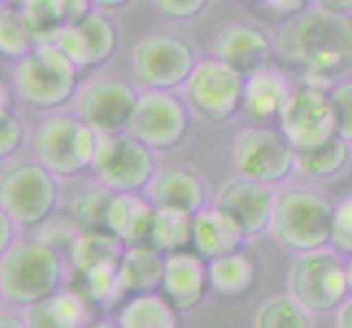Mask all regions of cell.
Returning <instances> with one entry per match:
<instances>
[{
    "mask_svg": "<svg viewBox=\"0 0 352 328\" xmlns=\"http://www.w3.org/2000/svg\"><path fill=\"white\" fill-rule=\"evenodd\" d=\"M335 204L322 193L291 186L276 195L270 230L274 239L298 254L331 245Z\"/></svg>",
    "mask_w": 352,
    "mask_h": 328,
    "instance_id": "cell-2",
    "label": "cell"
},
{
    "mask_svg": "<svg viewBox=\"0 0 352 328\" xmlns=\"http://www.w3.org/2000/svg\"><path fill=\"white\" fill-rule=\"evenodd\" d=\"M164 254L149 243L125 248L118 261V283L123 294H155L162 287L164 276Z\"/></svg>",
    "mask_w": 352,
    "mask_h": 328,
    "instance_id": "cell-23",
    "label": "cell"
},
{
    "mask_svg": "<svg viewBox=\"0 0 352 328\" xmlns=\"http://www.w3.org/2000/svg\"><path fill=\"white\" fill-rule=\"evenodd\" d=\"M298 151L280 129L267 125L245 127L234 144V164L241 177L276 186L294 173Z\"/></svg>",
    "mask_w": 352,
    "mask_h": 328,
    "instance_id": "cell-9",
    "label": "cell"
},
{
    "mask_svg": "<svg viewBox=\"0 0 352 328\" xmlns=\"http://www.w3.org/2000/svg\"><path fill=\"white\" fill-rule=\"evenodd\" d=\"M22 16L27 22V29L31 33V38L38 44H55L66 27L64 22L59 20L57 11L53 9L51 0H33V3L22 7Z\"/></svg>",
    "mask_w": 352,
    "mask_h": 328,
    "instance_id": "cell-34",
    "label": "cell"
},
{
    "mask_svg": "<svg viewBox=\"0 0 352 328\" xmlns=\"http://www.w3.org/2000/svg\"><path fill=\"white\" fill-rule=\"evenodd\" d=\"M5 114H9V94H7L3 83H0V118H3Z\"/></svg>",
    "mask_w": 352,
    "mask_h": 328,
    "instance_id": "cell-45",
    "label": "cell"
},
{
    "mask_svg": "<svg viewBox=\"0 0 352 328\" xmlns=\"http://www.w3.org/2000/svg\"><path fill=\"white\" fill-rule=\"evenodd\" d=\"M329 92L333 101L337 136L352 142V81H339Z\"/></svg>",
    "mask_w": 352,
    "mask_h": 328,
    "instance_id": "cell-36",
    "label": "cell"
},
{
    "mask_svg": "<svg viewBox=\"0 0 352 328\" xmlns=\"http://www.w3.org/2000/svg\"><path fill=\"white\" fill-rule=\"evenodd\" d=\"M92 168L101 184L114 193H138L155 175L153 149L133 138L129 131L99 133Z\"/></svg>",
    "mask_w": 352,
    "mask_h": 328,
    "instance_id": "cell-6",
    "label": "cell"
},
{
    "mask_svg": "<svg viewBox=\"0 0 352 328\" xmlns=\"http://www.w3.org/2000/svg\"><path fill=\"white\" fill-rule=\"evenodd\" d=\"M245 77L219 59H201L186 81V103L206 123H223L243 103Z\"/></svg>",
    "mask_w": 352,
    "mask_h": 328,
    "instance_id": "cell-10",
    "label": "cell"
},
{
    "mask_svg": "<svg viewBox=\"0 0 352 328\" xmlns=\"http://www.w3.org/2000/svg\"><path fill=\"white\" fill-rule=\"evenodd\" d=\"M81 278V298L101 307H112L125 294L118 283V263L99 265L88 272L77 274Z\"/></svg>",
    "mask_w": 352,
    "mask_h": 328,
    "instance_id": "cell-32",
    "label": "cell"
},
{
    "mask_svg": "<svg viewBox=\"0 0 352 328\" xmlns=\"http://www.w3.org/2000/svg\"><path fill=\"white\" fill-rule=\"evenodd\" d=\"M278 51L302 70L311 86L337 81L352 72V16L307 9L278 35Z\"/></svg>",
    "mask_w": 352,
    "mask_h": 328,
    "instance_id": "cell-1",
    "label": "cell"
},
{
    "mask_svg": "<svg viewBox=\"0 0 352 328\" xmlns=\"http://www.w3.org/2000/svg\"><path fill=\"white\" fill-rule=\"evenodd\" d=\"M278 125L298 153L320 147L337 133L331 92L311 83L294 88Z\"/></svg>",
    "mask_w": 352,
    "mask_h": 328,
    "instance_id": "cell-11",
    "label": "cell"
},
{
    "mask_svg": "<svg viewBox=\"0 0 352 328\" xmlns=\"http://www.w3.org/2000/svg\"><path fill=\"white\" fill-rule=\"evenodd\" d=\"M331 248L335 254L352 256V195L335 204L333 228H331Z\"/></svg>",
    "mask_w": 352,
    "mask_h": 328,
    "instance_id": "cell-35",
    "label": "cell"
},
{
    "mask_svg": "<svg viewBox=\"0 0 352 328\" xmlns=\"http://www.w3.org/2000/svg\"><path fill=\"white\" fill-rule=\"evenodd\" d=\"M289 296L309 313L339 309L350 296L346 263L329 250L298 254L289 272Z\"/></svg>",
    "mask_w": 352,
    "mask_h": 328,
    "instance_id": "cell-5",
    "label": "cell"
},
{
    "mask_svg": "<svg viewBox=\"0 0 352 328\" xmlns=\"http://www.w3.org/2000/svg\"><path fill=\"white\" fill-rule=\"evenodd\" d=\"M153 7L173 20H188L195 18L199 11L208 5V0H151Z\"/></svg>",
    "mask_w": 352,
    "mask_h": 328,
    "instance_id": "cell-37",
    "label": "cell"
},
{
    "mask_svg": "<svg viewBox=\"0 0 352 328\" xmlns=\"http://www.w3.org/2000/svg\"><path fill=\"white\" fill-rule=\"evenodd\" d=\"M147 188L153 208L179 210L195 217L206 206L204 182L186 168H164L153 175Z\"/></svg>",
    "mask_w": 352,
    "mask_h": 328,
    "instance_id": "cell-20",
    "label": "cell"
},
{
    "mask_svg": "<svg viewBox=\"0 0 352 328\" xmlns=\"http://www.w3.org/2000/svg\"><path fill=\"white\" fill-rule=\"evenodd\" d=\"M245 241V232L214 206L192 217V248L206 263L241 252Z\"/></svg>",
    "mask_w": 352,
    "mask_h": 328,
    "instance_id": "cell-21",
    "label": "cell"
},
{
    "mask_svg": "<svg viewBox=\"0 0 352 328\" xmlns=\"http://www.w3.org/2000/svg\"><path fill=\"white\" fill-rule=\"evenodd\" d=\"M92 5H99V7H120L129 3V0H90Z\"/></svg>",
    "mask_w": 352,
    "mask_h": 328,
    "instance_id": "cell-46",
    "label": "cell"
},
{
    "mask_svg": "<svg viewBox=\"0 0 352 328\" xmlns=\"http://www.w3.org/2000/svg\"><path fill=\"white\" fill-rule=\"evenodd\" d=\"M195 64L192 48L175 35H147L133 48V72L151 90L186 86Z\"/></svg>",
    "mask_w": 352,
    "mask_h": 328,
    "instance_id": "cell-13",
    "label": "cell"
},
{
    "mask_svg": "<svg viewBox=\"0 0 352 328\" xmlns=\"http://www.w3.org/2000/svg\"><path fill=\"white\" fill-rule=\"evenodd\" d=\"M16 243V223L11 221V217L0 208V259L3 254Z\"/></svg>",
    "mask_w": 352,
    "mask_h": 328,
    "instance_id": "cell-41",
    "label": "cell"
},
{
    "mask_svg": "<svg viewBox=\"0 0 352 328\" xmlns=\"http://www.w3.org/2000/svg\"><path fill=\"white\" fill-rule=\"evenodd\" d=\"M254 263L243 252L208 261V283L210 289L226 298H239L254 285Z\"/></svg>",
    "mask_w": 352,
    "mask_h": 328,
    "instance_id": "cell-26",
    "label": "cell"
},
{
    "mask_svg": "<svg viewBox=\"0 0 352 328\" xmlns=\"http://www.w3.org/2000/svg\"><path fill=\"white\" fill-rule=\"evenodd\" d=\"M9 3H11V5H16V7H20V9H22L24 5H29V3H33V0H9Z\"/></svg>",
    "mask_w": 352,
    "mask_h": 328,
    "instance_id": "cell-49",
    "label": "cell"
},
{
    "mask_svg": "<svg viewBox=\"0 0 352 328\" xmlns=\"http://www.w3.org/2000/svg\"><path fill=\"white\" fill-rule=\"evenodd\" d=\"M77 70L55 44H38L16 66V90L33 107L64 105L77 88Z\"/></svg>",
    "mask_w": 352,
    "mask_h": 328,
    "instance_id": "cell-4",
    "label": "cell"
},
{
    "mask_svg": "<svg viewBox=\"0 0 352 328\" xmlns=\"http://www.w3.org/2000/svg\"><path fill=\"white\" fill-rule=\"evenodd\" d=\"M294 86L283 70L265 66L245 77L241 109L254 123L265 125L270 120H278L289 101Z\"/></svg>",
    "mask_w": 352,
    "mask_h": 328,
    "instance_id": "cell-19",
    "label": "cell"
},
{
    "mask_svg": "<svg viewBox=\"0 0 352 328\" xmlns=\"http://www.w3.org/2000/svg\"><path fill=\"white\" fill-rule=\"evenodd\" d=\"M337 328H352V298L337 309Z\"/></svg>",
    "mask_w": 352,
    "mask_h": 328,
    "instance_id": "cell-43",
    "label": "cell"
},
{
    "mask_svg": "<svg viewBox=\"0 0 352 328\" xmlns=\"http://www.w3.org/2000/svg\"><path fill=\"white\" fill-rule=\"evenodd\" d=\"M20 144H22V125L11 114H5L0 118V160L14 155L20 149Z\"/></svg>",
    "mask_w": 352,
    "mask_h": 328,
    "instance_id": "cell-39",
    "label": "cell"
},
{
    "mask_svg": "<svg viewBox=\"0 0 352 328\" xmlns=\"http://www.w3.org/2000/svg\"><path fill=\"white\" fill-rule=\"evenodd\" d=\"M190 114L175 94L164 90H149L138 96L133 109L129 133L153 151L173 149L186 138Z\"/></svg>",
    "mask_w": 352,
    "mask_h": 328,
    "instance_id": "cell-12",
    "label": "cell"
},
{
    "mask_svg": "<svg viewBox=\"0 0 352 328\" xmlns=\"http://www.w3.org/2000/svg\"><path fill=\"white\" fill-rule=\"evenodd\" d=\"M155 208L136 193H116L107 210V232L125 248L149 241Z\"/></svg>",
    "mask_w": 352,
    "mask_h": 328,
    "instance_id": "cell-22",
    "label": "cell"
},
{
    "mask_svg": "<svg viewBox=\"0 0 352 328\" xmlns=\"http://www.w3.org/2000/svg\"><path fill=\"white\" fill-rule=\"evenodd\" d=\"M22 322L27 328H86L90 324V309L75 291H57L29 305Z\"/></svg>",
    "mask_w": 352,
    "mask_h": 328,
    "instance_id": "cell-24",
    "label": "cell"
},
{
    "mask_svg": "<svg viewBox=\"0 0 352 328\" xmlns=\"http://www.w3.org/2000/svg\"><path fill=\"white\" fill-rule=\"evenodd\" d=\"M99 133L79 118H46L35 136L38 162L57 175H77L92 166Z\"/></svg>",
    "mask_w": 352,
    "mask_h": 328,
    "instance_id": "cell-8",
    "label": "cell"
},
{
    "mask_svg": "<svg viewBox=\"0 0 352 328\" xmlns=\"http://www.w3.org/2000/svg\"><path fill=\"white\" fill-rule=\"evenodd\" d=\"M265 5L280 16H298L302 11H307L311 0H265Z\"/></svg>",
    "mask_w": 352,
    "mask_h": 328,
    "instance_id": "cell-40",
    "label": "cell"
},
{
    "mask_svg": "<svg viewBox=\"0 0 352 328\" xmlns=\"http://www.w3.org/2000/svg\"><path fill=\"white\" fill-rule=\"evenodd\" d=\"M118 328H179L177 311L160 294L133 296L118 313Z\"/></svg>",
    "mask_w": 352,
    "mask_h": 328,
    "instance_id": "cell-25",
    "label": "cell"
},
{
    "mask_svg": "<svg viewBox=\"0 0 352 328\" xmlns=\"http://www.w3.org/2000/svg\"><path fill=\"white\" fill-rule=\"evenodd\" d=\"M57 204L55 175L40 162H18L0 173V208L16 226L44 223Z\"/></svg>",
    "mask_w": 352,
    "mask_h": 328,
    "instance_id": "cell-7",
    "label": "cell"
},
{
    "mask_svg": "<svg viewBox=\"0 0 352 328\" xmlns=\"http://www.w3.org/2000/svg\"><path fill=\"white\" fill-rule=\"evenodd\" d=\"M55 46L77 68L99 66L114 55L118 46V31L105 14L92 11L83 22L66 27L59 33Z\"/></svg>",
    "mask_w": 352,
    "mask_h": 328,
    "instance_id": "cell-16",
    "label": "cell"
},
{
    "mask_svg": "<svg viewBox=\"0 0 352 328\" xmlns=\"http://www.w3.org/2000/svg\"><path fill=\"white\" fill-rule=\"evenodd\" d=\"M35 42L24 22L22 9H0V53L14 59L27 57Z\"/></svg>",
    "mask_w": 352,
    "mask_h": 328,
    "instance_id": "cell-33",
    "label": "cell"
},
{
    "mask_svg": "<svg viewBox=\"0 0 352 328\" xmlns=\"http://www.w3.org/2000/svg\"><path fill=\"white\" fill-rule=\"evenodd\" d=\"M0 328H27V324L20 318H14V315L0 313Z\"/></svg>",
    "mask_w": 352,
    "mask_h": 328,
    "instance_id": "cell-44",
    "label": "cell"
},
{
    "mask_svg": "<svg viewBox=\"0 0 352 328\" xmlns=\"http://www.w3.org/2000/svg\"><path fill=\"white\" fill-rule=\"evenodd\" d=\"M86 328H118V326H114L110 322H90Z\"/></svg>",
    "mask_w": 352,
    "mask_h": 328,
    "instance_id": "cell-48",
    "label": "cell"
},
{
    "mask_svg": "<svg viewBox=\"0 0 352 328\" xmlns=\"http://www.w3.org/2000/svg\"><path fill=\"white\" fill-rule=\"evenodd\" d=\"M348 160H350V142L335 133L331 140H326L320 147L298 153L296 168H300L309 177L324 179L344 171Z\"/></svg>",
    "mask_w": 352,
    "mask_h": 328,
    "instance_id": "cell-29",
    "label": "cell"
},
{
    "mask_svg": "<svg viewBox=\"0 0 352 328\" xmlns=\"http://www.w3.org/2000/svg\"><path fill=\"white\" fill-rule=\"evenodd\" d=\"M138 96L125 81L96 79L77 96V118L96 133H123L129 129Z\"/></svg>",
    "mask_w": 352,
    "mask_h": 328,
    "instance_id": "cell-14",
    "label": "cell"
},
{
    "mask_svg": "<svg viewBox=\"0 0 352 328\" xmlns=\"http://www.w3.org/2000/svg\"><path fill=\"white\" fill-rule=\"evenodd\" d=\"M62 276V259L44 241H16L0 259V285L14 305L29 307L57 294Z\"/></svg>",
    "mask_w": 352,
    "mask_h": 328,
    "instance_id": "cell-3",
    "label": "cell"
},
{
    "mask_svg": "<svg viewBox=\"0 0 352 328\" xmlns=\"http://www.w3.org/2000/svg\"><path fill=\"white\" fill-rule=\"evenodd\" d=\"M147 243L157 252H162L164 256L177 252H188V248H192V215L155 208Z\"/></svg>",
    "mask_w": 352,
    "mask_h": 328,
    "instance_id": "cell-27",
    "label": "cell"
},
{
    "mask_svg": "<svg viewBox=\"0 0 352 328\" xmlns=\"http://www.w3.org/2000/svg\"><path fill=\"white\" fill-rule=\"evenodd\" d=\"M346 281H348V291H350V296H352V256L346 263Z\"/></svg>",
    "mask_w": 352,
    "mask_h": 328,
    "instance_id": "cell-47",
    "label": "cell"
},
{
    "mask_svg": "<svg viewBox=\"0 0 352 328\" xmlns=\"http://www.w3.org/2000/svg\"><path fill=\"white\" fill-rule=\"evenodd\" d=\"M208 263L195 252H177L164 259L162 298L177 313H188L199 307L208 294Z\"/></svg>",
    "mask_w": 352,
    "mask_h": 328,
    "instance_id": "cell-17",
    "label": "cell"
},
{
    "mask_svg": "<svg viewBox=\"0 0 352 328\" xmlns=\"http://www.w3.org/2000/svg\"><path fill=\"white\" fill-rule=\"evenodd\" d=\"M51 5L57 11L59 20L64 22V27H75L92 14L90 0H51Z\"/></svg>",
    "mask_w": 352,
    "mask_h": 328,
    "instance_id": "cell-38",
    "label": "cell"
},
{
    "mask_svg": "<svg viewBox=\"0 0 352 328\" xmlns=\"http://www.w3.org/2000/svg\"><path fill=\"white\" fill-rule=\"evenodd\" d=\"M254 328H311V313L291 296H274L258 307Z\"/></svg>",
    "mask_w": 352,
    "mask_h": 328,
    "instance_id": "cell-31",
    "label": "cell"
},
{
    "mask_svg": "<svg viewBox=\"0 0 352 328\" xmlns=\"http://www.w3.org/2000/svg\"><path fill=\"white\" fill-rule=\"evenodd\" d=\"M270 55V38L252 24H230L214 40V59H219L243 77H250L252 72L265 68Z\"/></svg>",
    "mask_w": 352,
    "mask_h": 328,
    "instance_id": "cell-18",
    "label": "cell"
},
{
    "mask_svg": "<svg viewBox=\"0 0 352 328\" xmlns=\"http://www.w3.org/2000/svg\"><path fill=\"white\" fill-rule=\"evenodd\" d=\"M276 195L272 186L258 184L248 177H232L223 182L214 195V208H219L245 232V237L261 234L270 228Z\"/></svg>",
    "mask_w": 352,
    "mask_h": 328,
    "instance_id": "cell-15",
    "label": "cell"
},
{
    "mask_svg": "<svg viewBox=\"0 0 352 328\" xmlns=\"http://www.w3.org/2000/svg\"><path fill=\"white\" fill-rule=\"evenodd\" d=\"M311 5L331 14H352V0H311Z\"/></svg>",
    "mask_w": 352,
    "mask_h": 328,
    "instance_id": "cell-42",
    "label": "cell"
},
{
    "mask_svg": "<svg viewBox=\"0 0 352 328\" xmlns=\"http://www.w3.org/2000/svg\"><path fill=\"white\" fill-rule=\"evenodd\" d=\"M116 193L107 186L86 188L72 204V219L79 232L86 234H110L107 232V210Z\"/></svg>",
    "mask_w": 352,
    "mask_h": 328,
    "instance_id": "cell-30",
    "label": "cell"
},
{
    "mask_svg": "<svg viewBox=\"0 0 352 328\" xmlns=\"http://www.w3.org/2000/svg\"><path fill=\"white\" fill-rule=\"evenodd\" d=\"M125 245L112 234H86L79 232L70 243V261L75 272H88L99 265L118 263L123 256Z\"/></svg>",
    "mask_w": 352,
    "mask_h": 328,
    "instance_id": "cell-28",
    "label": "cell"
},
{
    "mask_svg": "<svg viewBox=\"0 0 352 328\" xmlns=\"http://www.w3.org/2000/svg\"><path fill=\"white\" fill-rule=\"evenodd\" d=\"M5 300V294H3V285H0V302Z\"/></svg>",
    "mask_w": 352,
    "mask_h": 328,
    "instance_id": "cell-50",
    "label": "cell"
},
{
    "mask_svg": "<svg viewBox=\"0 0 352 328\" xmlns=\"http://www.w3.org/2000/svg\"><path fill=\"white\" fill-rule=\"evenodd\" d=\"M0 3H3V0H0Z\"/></svg>",
    "mask_w": 352,
    "mask_h": 328,
    "instance_id": "cell-51",
    "label": "cell"
}]
</instances>
